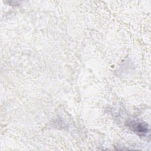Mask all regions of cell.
<instances>
[{
    "label": "cell",
    "instance_id": "cell-1",
    "mask_svg": "<svg viewBox=\"0 0 151 151\" xmlns=\"http://www.w3.org/2000/svg\"><path fill=\"white\" fill-rule=\"evenodd\" d=\"M127 126L133 132L141 136L146 135L149 132V129L147 125L144 123L137 121H130L128 122Z\"/></svg>",
    "mask_w": 151,
    "mask_h": 151
}]
</instances>
